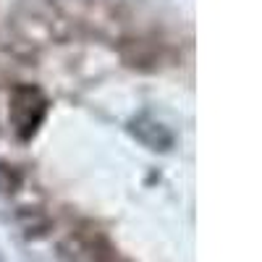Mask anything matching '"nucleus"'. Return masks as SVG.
I'll list each match as a JSON object with an SVG mask.
<instances>
[{
  "instance_id": "1",
  "label": "nucleus",
  "mask_w": 262,
  "mask_h": 262,
  "mask_svg": "<svg viewBox=\"0 0 262 262\" xmlns=\"http://www.w3.org/2000/svg\"><path fill=\"white\" fill-rule=\"evenodd\" d=\"M50 111L48 95L34 84H18L8 97V121L18 142H32Z\"/></svg>"
},
{
  "instance_id": "2",
  "label": "nucleus",
  "mask_w": 262,
  "mask_h": 262,
  "mask_svg": "<svg viewBox=\"0 0 262 262\" xmlns=\"http://www.w3.org/2000/svg\"><path fill=\"white\" fill-rule=\"evenodd\" d=\"M128 134L152 152H168L176 144V134L149 113H139V116L131 118L128 121Z\"/></svg>"
}]
</instances>
